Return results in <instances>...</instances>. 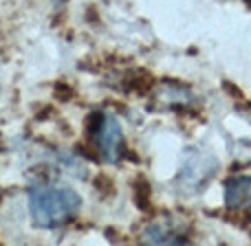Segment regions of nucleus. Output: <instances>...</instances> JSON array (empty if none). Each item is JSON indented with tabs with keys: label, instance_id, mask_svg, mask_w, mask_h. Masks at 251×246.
Segmentation results:
<instances>
[{
	"label": "nucleus",
	"instance_id": "1",
	"mask_svg": "<svg viewBox=\"0 0 251 246\" xmlns=\"http://www.w3.org/2000/svg\"><path fill=\"white\" fill-rule=\"evenodd\" d=\"M82 198L77 191L60 185H40L29 194L31 218L42 229H60L79 213Z\"/></svg>",
	"mask_w": 251,
	"mask_h": 246
},
{
	"label": "nucleus",
	"instance_id": "2",
	"mask_svg": "<svg viewBox=\"0 0 251 246\" xmlns=\"http://www.w3.org/2000/svg\"><path fill=\"white\" fill-rule=\"evenodd\" d=\"M216 169H218V160L209 152L194 147V150L187 152L185 163H183L181 172H178V178H176L178 189L183 194H199L212 180Z\"/></svg>",
	"mask_w": 251,
	"mask_h": 246
},
{
	"label": "nucleus",
	"instance_id": "3",
	"mask_svg": "<svg viewBox=\"0 0 251 246\" xmlns=\"http://www.w3.org/2000/svg\"><path fill=\"white\" fill-rule=\"evenodd\" d=\"M91 134L95 138L100 154L108 163H117L124 154V132L122 125L110 114H93L91 117Z\"/></svg>",
	"mask_w": 251,
	"mask_h": 246
},
{
	"label": "nucleus",
	"instance_id": "4",
	"mask_svg": "<svg viewBox=\"0 0 251 246\" xmlns=\"http://www.w3.org/2000/svg\"><path fill=\"white\" fill-rule=\"evenodd\" d=\"M225 207L229 211L251 209V176L229 178L225 182Z\"/></svg>",
	"mask_w": 251,
	"mask_h": 246
},
{
	"label": "nucleus",
	"instance_id": "5",
	"mask_svg": "<svg viewBox=\"0 0 251 246\" xmlns=\"http://www.w3.org/2000/svg\"><path fill=\"white\" fill-rule=\"evenodd\" d=\"M146 240L154 244H185L190 240L187 231H183V226H172V222H156L146 231Z\"/></svg>",
	"mask_w": 251,
	"mask_h": 246
},
{
	"label": "nucleus",
	"instance_id": "6",
	"mask_svg": "<svg viewBox=\"0 0 251 246\" xmlns=\"http://www.w3.org/2000/svg\"><path fill=\"white\" fill-rule=\"evenodd\" d=\"M134 202L139 204L141 211H148L150 209V185L146 180L134 182Z\"/></svg>",
	"mask_w": 251,
	"mask_h": 246
},
{
	"label": "nucleus",
	"instance_id": "7",
	"mask_svg": "<svg viewBox=\"0 0 251 246\" xmlns=\"http://www.w3.org/2000/svg\"><path fill=\"white\" fill-rule=\"evenodd\" d=\"M0 92H2V88H0Z\"/></svg>",
	"mask_w": 251,
	"mask_h": 246
}]
</instances>
